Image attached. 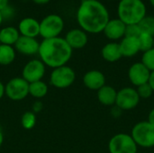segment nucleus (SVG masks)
<instances>
[{
	"label": "nucleus",
	"instance_id": "41",
	"mask_svg": "<svg viewBox=\"0 0 154 153\" xmlns=\"http://www.w3.org/2000/svg\"><path fill=\"white\" fill-rule=\"evenodd\" d=\"M0 44H1V43H0Z\"/></svg>",
	"mask_w": 154,
	"mask_h": 153
},
{
	"label": "nucleus",
	"instance_id": "13",
	"mask_svg": "<svg viewBox=\"0 0 154 153\" xmlns=\"http://www.w3.org/2000/svg\"><path fill=\"white\" fill-rule=\"evenodd\" d=\"M125 28L126 24H125L120 19L115 18L110 19L107 22L103 32L107 39L111 41H117L122 40L125 37Z\"/></svg>",
	"mask_w": 154,
	"mask_h": 153
},
{
	"label": "nucleus",
	"instance_id": "9",
	"mask_svg": "<svg viewBox=\"0 0 154 153\" xmlns=\"http://www.w3.org/2000/svg\"><path fill=\"white\" fill-rule=\"evenodd\" d=\"M140 100L136 88L126 87L117 91L116 106L121 111H130L139 105Z\"/></svg>",
	"mask_w": 154,
	"mask_h": 153
},
{
	"label": "nucleus",
	"instance_id": "21",
	"mask_svg": "<svg viewBox=\"0 0 154 153\" xmlns=\"http://www.w3.org/2000/svg\"><path fill=\"white\" fill-rule=\"evenodd\" d=\"M15 51L13 46L0 44V65L7 66L12 64L15 60Z\"/></svg>",
	"mask_w": 154,
	"mask_h": 153
},
{
	"label": "nucleus",
	"instance_id": "12",
	"mask_svg": "<svg viewBox=\"0 0 154 153\" xmlns=\"http://www.w3.org/2000/svg\"><path fill=\"white\" fill-rule=\"evenodd\" d=\"M14 50L19 53L25 56H32L38 54L40 42L36 40V38L25 37L20 35L19 39L15 42Z\"/></svg>",
	"mask_w": 154,
	"mask_h": 153
},
{
	"label": "nucleus",
	"instance_id": "15",
	"mask_svg": "<svg viewBox=\"0 0 154 153\" xmlns=\"http://www.w3.org/2000/svg\"><path fill=\"white\" fill-rule=\"evenodd\" d=\"M83 84L87 88L97 91L106 85V77L100 70L92 69L83 76Z\"/></svg>",
	"mask_w": 154,
	"mask_h": 153
},
{
	"label": "nucleus",
	"instance_id": "36",
	"mask_svg": "<svg viewBox=\"0 0 154 153\" xmlns=\"http://www.w3.org/2000/svg\"><path fill=\"white\" fill-rule=\"evenodd\" d=\"M3 142H4V134H3V133H2V131L0 129V147L3 144Z\"/></svg>",
	"mask_w": 154,
	"mask_h": 153
},
{
	"label": "nucleus",
	"instance_id": "29",
	"mask_svg": "<svg viewBox=\"0 0 154 153\" xmlns=\"http://www.w3.org/2000/svg\"><path fill=\"white\" fill-rule=\"evenodd\" d=\"M1 14H2V17H3V20H5V19H10L14 16V10L10 6H6L4 10L1 11Z\"/></svg>",
	"mask_w": 154,
	"mask_h": 153
},
{
	"label": "nucleus",
	"instance_id": "17",
	"mask_svg": "<svg viewBox=\"0 0 154 153\" xmlns=\"http://www.w3.org/2000/svg\"><path fill=\"white\" fill-rule=\"evenodd\" d=\"M119 46L123 57L131 58L140 52L138 38L125 36L119 42Z\"/></svg>",
	"mask_w": 154,
	"mask_h": 153
},
{
	"label": "nucleus",
	"instance_id": "39",
	"mask_svg": "<svg viewBox=\"0 0 154 153\" xmlns=\"http://www.w3.org/2000/svg\"><path fill=\"white\" fill-rule=\"evenodd\" d=\"M153 48H154V40H153Z\"/></svg>",
	"mask_w": 154,
	"mask_h": 153
},
{
	"label": "nucleus",
	"instance_id": "7",
	"mask_svg": "<svg viewBox=\"0 0 154 153\" xmlns=\"http://www.w3.org/2000/svg\"><path fill=\"white\" fill-rule=\"evenodd\" d=\"M138 146L131 134L120 133L114 135L108 142L110 153H137Z\"/></svg>",
	"mask_w": 154,
	"mask_h": 153
},
{
	"label": "nucleus",
	"instance_id": "1",
	"mask_svg": "<svg viewBox=\"0 0 154 153\" xmlns=\"http://www.w3.org/2000/svg\"><path fill=\"white\" fill-rule=\"evenodd\" d=\"M110 20L107 8L98 0H82L77 11V22L87 33H100Z\"/></svg>",
	"mask_w": 154,
	"mask_h": 153
},
{
	"label": "nucleus",
	"instance_id": "16",
	"mask_svg": "<svg viewBox=\"0 0 154 153\" xmlns=\"http://www.w3.org/2000/svg\"><path fill=\"white\" fill-rule=\"evenodd\" d=\"M17 29L22 36L36 38L40 35V22L32 17H25L20 21Z\"/></svg>",
	"mask_w": 154,
	"mask_h": 153
},
{
	"label": "nucleus",
	"instance_id": "40",
	"mask_svg": "<svg viewBox=\"0 0 154 153\" xmlns=\"http://www.w3.org/2000/svg\"><path fill=\"white\" fill-rule=\"evenodd\" d=\"M137 153H143V152H137Z\"/></svg>",
	"mask_w": 154,
	"mask_h": 153
},
{
	"label": "nucleus",
	"instance_id": "4",
	"mask_svg": "<svg viewBox=\"0 0 154 153\" xmlns=\"http://www.w3.org/2000/svg\"><path fill=\"white\" fill-rule=\"evenodd\" d=\"M131 136L138 147L145 149L154 147V125L148 121L135 124L131 131Z\"/></svg>",
	"mask_w": 154,
	"mask_h": 153
},
{
	"label": "nucleus",
	"instance_id": "34",
	"mask_svg": "<svg viewBox=\"0 0 154 153\" xmlns=\"http://www.w3.org/2000/svg\"><path fill=\"white\" fill-rule=\"evenodd\" d=\"M33 3H35L36 5H46L48 4L51 0H32Z\"/></svg>",
	"mask_w": 154,
	"mask_h": 153
},
{
	"label": "nucleus",
	"instance_id": "14",
	"mask_svg": "<svg viewBox=\"0 0 154 153\" xmlns=\"http://www.w3.org/2000/svg\"><path fill=\"white\" fill-rule=\"evenodd\" d=\"M64 39L72 50L82 49L88 41V33L79 28H75L69 31Z\"/></svg>",
	"mask_w": 154,
	"mask_h": 153
},
{
	"label": "nucleus",
	"instance_id": "31",
	"mask_svg": "<svg viewBox=\"0 0 154 153\" xmlns=\"http://www.w3.org/2000/svg\"><path fill=\"white\" fill-rule=\"evenodd\" d=\"M148 84L151 86V87L152 88L154 92V70L151 71L150 73V77H149V80H148Z\"/></svg>",
	"mask_w": 154,
	"mask_h": 153
},
{
	"label": "nucleus",
	"instance_id": "35",
	"mask_svg": "<svg viewBox=\"0 0 154 153\" xmlns=\"http://www.w3.org/2000/svg\"><path fill=\"white\" fill-rule=\"evenodd\" d=\"M5 96V86L4 84L0 81V99H2V97Z\"/></svg>",
	"mask_w": 154,
	"mask_h": 153
},
{
	"label": "nucleus",
	"instance_id": "26",
	"mask_svg": "<svg viewBox=\"0 0 154 153\" xmlns=\"http://www.w3.org/2000/svg\"><path fill=\"white\" fill-rule=\"evenodd\" d=\"M150 71L154 70V48L143 52L141 61Z\"/></svg>",
	"mask_w": 154,
	"mask_h": 153
},
{
	"label": "nucleus",
	"instance_id": "2",
	"mask_svg": "<svg viewBox=\"0 0 154 153\" xmlns=\"http://www.w3.org/2000/svg\"><path fill=\"white\" fill-rule=\"evenodd\" d=\"M73 50L69 46L64 38L56 37L44 39L39 47L40 60L47 67L53 69L67 65L72 56Z\"/></svg>",
	"mask_w": 154,
	"mask_h": 153
},
{
	"label": "nucleus",
	"instance_id": "23",
	"mask_svg": "<svg viewBox=\"0 0 154 153\" xmlns=\"http://www.w3.org/2000/svg\"><path fill=\"white\" fill-rule=\"evenodd\" d=\"M153 40L154 36L146 33V32H143L139 35L138 37V41H139V45H140V51H147L153 48Z\"/></svg>",
	"mask_w": 154,
	"mask_h": 153
},
{
	"label": "nucleus",
	"instance_id": "6",
	"mask_svg": "<svg viewBox=\"0 0 154 153\" xmlns=\"http://www.w3.org/2000/svg\"><path fill=\"white\" fill-rule=\"evenodd\" d=\"M76 80V73L74 69L67 65L53 69L51 76V84L60 89H64L69 87Z\"/></svg>",
	"mask_w": 154,
	"mask_h": 153
},
{
	"label": "nucleus",
	"instance_id": "22",
	"mask_svg": "<svg viewBox=\"0 0 154 153\" xmlns=\"http://www.w3.org/2000/svg\"><path fill=\"white\" fill-rule=\"evenodd\" d=\"M48 94V86L42 81H35L29 84V95L36 99H41Z\"/></svg>",
	"mask_w": 154,
	"mask_h": 153
},
{
	"label": "nucleus",
	"instance_id": "8",
	"mask_svg": "<svg viewBox=\"0 0 154 153\" xmlns=\"http://www.w3.org/2000/svg\"><path fill=\"white\" fill-rule=\"evenodd\" d=\"M5 95L13 101H21L29 95V83L22 77L13 78L5 86Z\"/></svg>",
	"mask_w": 154,
	"mask_h": 153
},
{
	"label": "nucleus",
	"instance_id": "24",
	"mask_svg": "<svg viewBox=\"0 0 154 153\" xmlns=\"http://www.w3.org/2000/svg\"><path fill=\"white\" fill-rule=\"evenodd\" d=\"M21 124L26 130L32 129L36 124V115L33 112L27 111L21 117Z\"/></svg>",
	"mask_w": 154,
	"mask_h": 153
},
{
	"label": "nucleus",
	"instance_id": "19",
	"mask_svg": "<svg viewBox=\"0 0 154 153\" xmlns=\"http://www.w3.org/2000/svg\"><path fill=\"white\" fill-rule=\"evenodd\" d=\"M97 92V96L100 104L106 106H116L117 91L115 89V87L109 85H105Z\"/></svg>",
	"mask_w": 154,
	"mask_h": 153
},
{
	"label": "nucleus",
	"instance_id": "32",
	"mask_svg": "<svg viewBox=\"0 0 154 153\" xmlns=\"http://www.w3.org/2000/svg\"><path fill=\"white\" fill-rule=\"evenodd\" d=\"M147 121H148L150 124H152V125H154V108H152V109L150 111V113H149V115H148V119H147Z\"/></svg>",
	"mask_w": 154,
	"mask_h": 153
},
{
	"label": "nucleus",
	"instance_id": "18",
	"mask_svg": "<svg viewBox=\"0 0 154 153\" xmlns=\"http://www.w3.org/2000/svg\"><path fill=\"white\" fill-rule=\"evenodd\" d=\"M102 58L107 62H116L121 60L122 53L120 50L119 43L116 41H111L106 43L101 50Z\"/></svg>",
	"mask_w": 154,
	"mask_h": 153
},
{
	"label": "nucleus",
	"instance_id": "3",
	"mask_svg": "<svg viewBox=\"0 0 154 153\" xmlns=\"http://www.w3.org/2000/svg\"><path fill=\"white\" fill-rule=\"evenodd\" d=\"M117 14L126 25L138 24L146 16V5L142 0H120Z\"/></svg>",
	"mask_w": 154,
	"mask_h": 153
},
{
	"label": "nucleus",
	"instance_id": "38",
	"mask_svg": "<svg viewBox=\"0 0 154 153\" xmlns=\"http://www.w3.org/2000/svg\"><path fill=\"white\" fill-rule=\"evenodd\" d=\"M149 1H150V4L154 7V0H149Z\"/></svg>",
	"mask_w": 154,
	"mask_h": 153
},
{
	"label": "nucleus",
	"instance_id": "37",
	"mask_svg": "<svg viewBox=\"0 0 154 153\" xmlns=\"http://www.w3.org/2000/svg\"><path fill=\"white\" fill-rule=\"evenodd\" d=\"M3 17H2V14H1V12H0V25L2 24V23H3Z\"/></svg>",
	"mask_w": 154,
	"mask_h": 153
},
{
	"label": "nucleus",
	"instance_id": "33",
	"mask_svg": "<svg viewBox=\"0 0 154 153\" xmlns=\"http://www.w3.org/2000/svg\"><path fill=\"white\" fill-rule=\"evenodd\" d=\"M9 5V0H0V12Z\"/></svg>",
	"mask_w": 154,
	"mask_h": 153
},
{
	"label": "nucleus",
	"instance_id": "27",
	"mask_svg": "<svg viewBox=\"0 0 154 153\" xmlns=\"http://www.w3.org/2000/svg\"><path fill=\"white\" fill-rule=\"evenodd\" d=\"M136 91L138 93V96H140V98L142 99H147L150 98L152 94H153V90L151 87V86L148 83H145L143 85H141L139 87H136Z\"/></svg>",
	"mask_w": 154,
	"mask_h": 153
},
{
	"label": "nucleus",
	"instance_id": "5",
	"mask_svg": "<svg viewBox=\"0 0 154 153\" xmlns=\"http://www.w3.org/2000/svg\"><path fill=\"white\" fill-rule=\"evenodd\" d=\"M64 29V20L56 14L45 16L40 22V36L44 39L59 37Z\"/></svg>",
	"mask_w": 154,
	"mask_h": 153
},
{
	"label": "nucleus",
	"instance_id": "20",
	"mask_svg": "<svg viewBox=\"0 0 154 153\" xmlns=\"http://www.w3.org/2000/svg\"><path fill=\"white\" fill-rule=\"evenodd\" d=\"M20 37V32L14 26H6L0 30V43L14 46Z\"/></svg>",
	"mask_w": 154,
	"mask_h": 153
},
{
	"label": "nucleus",
	"instance_id": "10",
	"mask_svg": "<svg viewBox=\"0 0 154 153\" xmlns=\"http://www.w3.org/2000/svg\"><path fill=\"white\" fill-rule=\"evenodd\" d=\"M45 65L40 59L29 60L23 69L22 78L29 84L42 80L45 75Z\"/></svg>",
	"mask_w": 154,
	"mask_h": 153
},
{
	"label": "nucleus",
	"instance_id": "11",
	"mask_svg": "<svg viewBox=\"0 0 154 153\" xmlns=\"http://www.w3.org/2000/svg\"><path fill=\"white\" fill-rule=\"evenodd\" d=\"M151 71L142 63L135 62L128 69V78L134 87H139L148 83Z\"/></svg>",
	"mask_w": 154,
	"mask_h": 153
},
{
	"label": "nucleus",
	"instance_id": "28",
	"mask_svg": "<svg viewBox=\"0 0 154 153\" xmlns=\"http://www.w3.org/2000/svg\"><path fill=\"white\" fill-rule=\"evenodd\" d=\"M141 33H142V31H141V29H140L138 24H129V25H126L125 35V36L138 38Z\"/></svg>",
	"mask_w": 154,
	"mask_h": 153
},
{
	"label": "nucleus",
	"instance_id": "25",
	"mask_svg": "<svg viewBox=\"0 0 154 153\" xmlns=\"http://www.w3.org/2000/svg\"><path fill=\"white\" fill-rule=\"evenodd\" d=\"M141 31L143 32L149 33L154 36V17L152 15H146L139 23Z\"/></svg>",
	"mask_w": 154,
	"mask_h": 153
},
{
	"label": "nucleus",
	"instance_id": "30",
	"mask_svg": "<svg viewBox=\"0 0 154 153\" xmlns=\"http://www.w3.org/2000/svg\"><path fill=\"white\" fill-rule=\"evenodd\" d=\"M32 109H33V113H38L42 109V104L41 102H35L32 106Z\"/></svg>",
	"mask_w": 154,
	"mask_h": 153
}]
</instances>
